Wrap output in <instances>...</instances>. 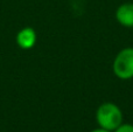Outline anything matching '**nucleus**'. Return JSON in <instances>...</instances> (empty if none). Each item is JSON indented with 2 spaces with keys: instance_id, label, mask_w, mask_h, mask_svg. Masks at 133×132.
I'll return each instance as SVG.
<instances>
[{
  "instance_id": "f03ea898",
  "label": "nucleus",
  "mask_w": 133,
  "mask_h": 132,
  "mask_svg": "<svg viewBox=\"0 0 133 132\" xmlns=\"http://www.w3.org/2000/svg\"><path fill=\"white\" fill-rule=\"evenodd\" d=\"M112 70L116 77L123 81L133 78V48L126 47L116 55L112 63Z\"/></svg>"
},
{
  "instance_id": "39448f33",
  "label": "nucleus",
  "mask_w": 133,
  "mask_h": 132,
  "mask_svg": "<svg viewBox=\"0 0 133 132\" xmlns=\"http://www.w3.org/2000/svg\"><path fill=\"white\" fill-rule=\"evenodd\" d=\"M113 132H133V125L130 123H124L123 122Z\"/></svg>"
},
{
  "instance_id": "7ed1b4c3",
  "label": "nucleus",
  "mask_w": 133,
  "mask_h": 132,
  "mask_svg": "<svg viewBox=\"0 0 133 132\" xmlns=\"http://www.w3.org/2000/svg\"><path fill=\"white\" fill-rule=\"evenodd\" d=\"M16 43L21 49H32L36 43V32L32 27H25L16 34Z\"/></svg>"
},
{
  "instance_id": "f257e3e1",
  "label": "nucleus",
  "mask_w": 133,
  "mask_h": 132,
  "mask_svg": "<svg viewBox=\"0 0 133 132\" xmlns=\"http://www.w3.org/2000/svg\"><path fill=\"white\" fill-rule=\"evenodd\" d=\"M123 111L116 103H102L96 111V122L99 128L113 132L123 123Z\"/></svg>"
},
{
  "instance_id": "423d86ee",
  "label": "nucleus",
  "mask_w": 133,
  "mask_h": 132,
  "mask_svg": "<svg viewBox=\"0 0 133 132\" xmlns=\"http://www.w3.org/2000/svg\"><path fill=\"white\" fill-rule=\"evenodd\" d=\"M91 132H111V131H108V130H104V129H102V128H98V129L92 130Z\"/></svg>"
},
{
  "instance_id": "20e7f679",
  "label": "nucleus",
  "mask_w": 133,
  "mask_h": 132,
  "mask_svg": "<svg viewBox=\"0 0 133 132\" xmlns=\"http://www.w3.org/2000/svg\"><path fill=\"white\" fill-rule=\"evenodd\" d=\"M116 20L124 27H133V2H124L116 11Z\"/></svg>"
}]
</instances>
